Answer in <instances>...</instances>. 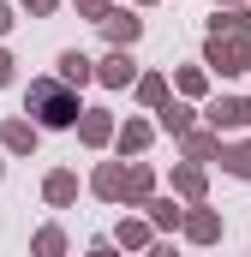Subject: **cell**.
Returning a JSON list of instances; mask_svg holds the SVG:
<instances>
[{"label":"cell","mask_w":251,"mask_h":257,"mask_svg":"<svg viewBox=\"0 0 251 257\" xmlns=\"http://www.w3.org/2000/svg\"><path fill=\"white\" fill-rule=\"evenodd\" d=\"M36 108H42V120H54V126H60V120H72V114H66V102H60V90H48V84L36 90Z\"/></svg>","instance_id":"obj_1"}]
</instances>
